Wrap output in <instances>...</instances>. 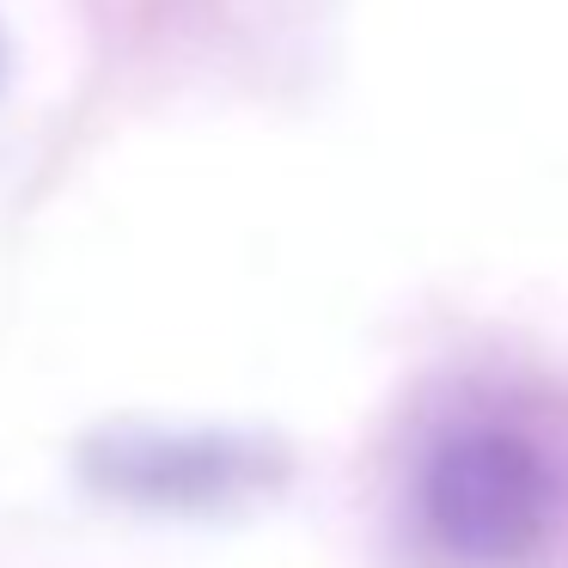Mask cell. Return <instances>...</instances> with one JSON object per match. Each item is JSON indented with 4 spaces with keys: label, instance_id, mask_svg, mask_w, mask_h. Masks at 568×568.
Masks as SVG:
<instances>
[{
    "label": "cell",
    "instance_id": "obj_1",
    "mask_svg": "<svg viewBox=\"0 0 568 568\" xmlns=\"http://www.w3.org/2000/svg\"><path fill=\"white\" fill-rule=\"evenodd\" d=\"M568 507L556 453L501 416H458L422 446L409 477L416 531L446 568H526Z\"/></svg>",
    "mask_w": 568,
    "mask_h": 568
},
{
    "label": "cell",
    "instance_id": "obj_2",
    "mask_svg": "<svg viewBox=\"0 0 568 568\" xmlns=\"http://www.w3.org/2000/svg\"><path fill=\"white\" fill-rule=\"evenodd\" d=\"M80 477L99 495L148 514H214L282 477V453L226 428L116 422L80 446Z\"/></svg>",
    "mask_w": 568,
    "mask_h": 568
}]
</instances>
